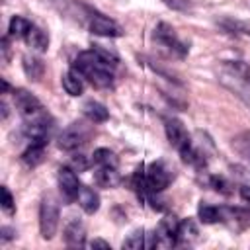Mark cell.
I'll list each match as a JSON object with an SVG mask.
<instances>
[{"mask_svg":"<svg viewBox=\"0 0 250 250\" xmlns=\"http://www.w3.org/2000/svg\"><path fill=\"white\" fill-rule=\"evenodd\" d=\"M72 70H76L84 80H88L96 88L113 86V66L107 64L94 49L78 53V57L72 62Z\"/></svg>","mask_w":250,"mask_h":250,"instance_id":"obj_1","label":"cell"},{"mask_svg":"<svg viewBox=\"0 0 250 250\" xmlns=\"http://www.w3.org/2000/svg\"><path fill=\"white\" fill-rule=\"evenodd\" d=\"M12 96H14V105L20 111V115L23 117V121H31V119H37V117H43L49 113L41 105V102L25 88H16Z\"/></svg>","mask_w":250,"mask_h":250,"instance_id":"obj_2","label":"cell"},{"mask_svg":"<svg viewBox=\"0 0 250 250\" xmlns=\"http://www.w3.org/2000/svg\"><path fill=\"white\" fill-rule=\"evenodd\" d=\"M178 229H180V221L174 215H166L158 227L152 230V240L146 246H176L178 244Z\"/></svg>","mask_w":250,"mask_h":250,"instance_id":"obj_3","label":"cell"},{"mask_svg":"<svg viewBox=\"0 0 250 250\" xmlns=\"http://www.w3.org/2000/svg\"><path fill=\"white\" fill-rule=\"evenodd\" d=\"M154 41L158 45H162L164 49H168L172 55L176 57H186L188 55V45L178 37L176 29L172 25H168L166 21H160L156 27H154Z\"/></svg>","mask_w":250,"mask_h":250,"instance_id":"obj_4","label":"cell"},{"mask_svg":"<svg viewBox=\"0 0 250 250\" xmlns=\"http://www.w3.org/2000/svg\"><path fill=\"white\" fill-rule=\"evenodd\" d=\"M145 176H146V186L152 193H160L162 189H166L174 178L172 174V168L162 162V160H154L148 164V168L145 170Z\"/></svg>","mask_w":250,"mask_h":250,"instance_id":"obj_5","label":"cell"},{"mask_svg":"<svg viewBox=\"0 0 250 250\" xmlns=\"http://www.w3.org/2000/svg\"><path fill=\"white\" fill-rule=\"evenodd\" d=\"M59 227V205L53 197H45L39 207V230L45 240H51Z\"/></svg>","mask_w":250,"mask_h":250,"instance_id":"obj_6","label":"cell"},{"mask_svg":"<svg viewBox=\"0 0 250 250\" xmlns=\"http://www.w3.org/2000/svg\"><path fill=\"white\" fill-rule=\"evenodd\" d=\"M219 223L234 232L250 229V209L246 207H219Z\"/></svg>","mask_w":250,"mask_h":250,"instance_id":"obj_7","label":"cell"},{"mask_svg":"<svg viewBox=\"0 0 250 250\" xmlns=\"http://www.w3.org/2000/svg\"><path fill=\"white\" fill-rule=\"evenodd\" d=\"M88 137H90V129L84 123H72L59 135V148L76 150L78 146L86 145Z\"/></svg>","mask_w":250,"mask_h":250,"instance_id":"obj_8","label":"cell"},{"mask_svg":"<svg viewBox=\"0 0 250 250\" xmlns=\"http://www.w3.org/2000/svg\"><path fill=\"white\" fill-rule=\"evenodd\" d=\"M164 131H166V137H168V143L180 152L182 148H186L189 143H191V137L188 133V129L184 127V123L176 117H166L164 119Z\"/></svg>","mask_w":250,"mask_h":250,"instance_id":"obj_9","label":"cell"},{"mask_svg":"<svg viewBox=\"0 0 250 250\" xmlns=\"http://www.w3.org/2000/svg\"><path fill=\"white\" fill-rule=\"evenodd\" d=\"M88 27L94 35H100V37H121L123 35V29L117 21H113L111 18L104 16V14H98L94 12L90 21H88Z\"/></svg>","mask_w":250,"mask_h":250,"instance_id":"obj_10","label":"cell"},{"mask_svg":"<svg viewBox=\"0 0 250 250\" xmlns=\"http://www.w3.org/2000/svg\"><path fill=\"white\" fill-rule=\"evenodd\" d=\"M74 172L76 170L68 168V166L59 168V176H57L59 178V189L66 201H76L78 191H80V182H78V176Z\"/></svg>","mask_w":250,"mask_h":250,"instance_id":"obj_11","label":"cell"},{"mask_svg":"<svg viewBox=\"0 0 250 250\" xmlns=\"http://www.w3.org/2000/svg\"><path fill=\"white\" fill-rule=\"evenodd\" d=\"M64 242L72 248H80L86 244V227L80 219H70L64 227Z\"/></svg>","mask_w":250,"mask_h":250,"instance_id":"obj_12","label":"cell"},{"mask_svg":"<svg viewBox=\"0 0 250 250\" xmlns=\"http://www.w3.org/2000/svg\"><path fill=\"white\" fill-rule=\"evenodd\" d=\"M23 41L27 43V47H31V51H37V53H45L47 47H49V35L41 27H37L33 23L29 25Z\"/></svg>","mask_w":250,"mask_h":250,"instance_id":"obj_13","label":"cell"},{"mask_svg":"<svg viewBox=\"0 0 250 250\" xmlns=\"http://www.w3.org/2000/svg\"><path fill=\"white\" fill-rule=\"evenodd\" d=\"M76 201L82 207V211L88 213V215H94L100 209V195H98V191H94L88 186H80V191H78Z\"/></svg>","mask_w":250,"mask_h":250,"instance_id":"obj_14","label":"cell"},{"mask_svg":"<svg viewBox=\"0 0 250 250\" xmlns=\"http://www.w3.org/2000/svg\"><path fill=\"white\" fill-rule=\"evenodd\" d=\"M45 146L47 143H29L27 148L21 152V162L27 166V168H35L37 164L43 162V156H45Z\"/></svg>","mask_w":250,"mask_h":250,"instance_id":"obj_15","label":"cell"},{"mask_svg":"<svg viewBox=\"0 0 250 250\" xmlns=\"http://www.w3.org/2000/svg\"><path fill=\"white\" fill-rule=\"evenodd\" d=\"M21 64H23V72H25V76L29 80H33V82L41 80V76L45 72V64H43L41 59H37L33 55H23L21 57Z\"/></svg>","mask_w":250,"mask_h":250,"instance_id":"obj_16","label":"cell"},{"mask_svg":"<svg viewBox=\"0 0 250 250\" xmlns=\"http://www.w3.org/2000/svg\"><path fill=\"white\" fill-rule=\"evenodd\" d=\"M94 182L100 188H117L121 184V176L117 168H98L94 174Z\"/></svg>","mask_w":250,"mask_h":250,"instance_id":"obj_17","label":"cell"},{"mask_svg":"<svg viewBox=\"0 0 250 250\" xmlns=\"http://www.w3.org/2000/svg\"><path fill=\"white\" fill-rule=\"evenodd\" d=\"M61 82H62V88L68 96H80L82 90H84V82H82V76L76 72V70H68L61 76Z\"/></svg>","mask_w":250,"mask_h":250,"instance_id":"obj_18","label":"cell"},{"mask_svg":"<svg viewBox=\"0 0 250 250\" xmlns=\"http://www.w3.org/2000/svg\"><path fill=\"white\" fill-rule=\"evenodd\" d=\"M84 115L92 121V123H104L107 117H109V111H107V107L104 105V104H100V102H86L84 104Z\"/></svg>","mask_w":250,"mask_h":250,"instance_id":"obj_19","label":"cell"},{"mask_svg":"<svg viewBox=\"0 0 250 250\" xmlns=\"http://www.w3.org/2000/svg\"><path fill=\"white\" fill-rule=\"evenodd\" d=\"M197 238H199V230H197L195 223H193L191 219L182 221V223H180V229H178V244H188V246H191Z\"/></svg>","mask_w":250,"mask_h":250,"instance_id":"obj_20","label":"cell"},{"mask_svg":"<svg viewBox=\"0 0 250 250\" xmlns=\"http://www.w3.org/2000/svg\"><path fill=\"white\" fill-rule=\"evenodd\" d=\"M92 162H94L98 168H117L119 158H117L115 152L109 150V148H96L94 154H92Z\"/></svg>","mask_w":250,"mask_h":250,"instance_id":"obj_21","label":"cell"},{"mask_svg":"<svg viewBox=\"0 0 250 250\" xmlns=\"http://www.w3.org/2000/svg\"><path fill=\"white\" fill-rule=\"evenodd\" d=\"M29 25H31V21H27L25 18L14 16L10 20V25H8V37L10 39H23L27 29H29Z\"/></svg>","mask_w":250,"mask_h":250,"instance_id":"obj_22","label":"cell"},{"mask_svg":"<svg viewBox=\"0 0 250 250\" xmlns=\"http://www.w3.org/2000/svg\"><path fill=\"white\" fill-rule=\"evenodd\" d=\"M219 25H221L225 31H229V33L250 37V23H246V21H238V20H230V18H227V20H221Z\"/></svg>","mask_w":250,"mask_h":250,"instance_id":"obj_23","label":"cell"},{"mask_svg":"<svg viewBox=\"0 0 250 250\" xmlns=\"http://www.w3.org/2000/svg\"><path fill=\"white\" fill-rule=\"evenodd\" d=\"M199 221L205 225H215L219 223V207L217 205H209V203H201L197 209Z\"/></svg>","mask_w":250,"mask_h":250,"instance_id":"obj_24","label":"cell"},{"mask_svg":"<svg viewBox=\"0 0 250 250\" xmlns=\"http://www.w3.org/2000/svg\"><path fill=\"white\" fill-rule=\"evenodd\" d=\"M121 246L127 248V250H141V248L145 246V230H143V229L133 230V232L123 240Z\"/></svg>","mask_w":250,"mask_h":250,"instance_id":"obj_25","label":"cell"},{"mask_svg":"<svg viewBox=\"0 0 250 250\" xmlns=\"http://www.w3.org/2000/svg\"><path fill=\"white\" fill-rule=\"evenodd\" d=\"M232 146H234V150L240 156H244V158L250 160V133H242V135L234 137L232 139Z\"/></svg>","mask_w":250,"mask_h":250,"instance_id":"obj_26","label":"cell"},{"mask_svg":"<svg viewBox=\"0 0 250 250\" xmlns=\"http://www.w3.org/2000/svg\"><path fill=\"white\" fill-rule=\"evenodd\" d=\"M209 186H211L215 191L223 193V195H230V193L234 191V189H232V184L227 182L223 176H211V178H209Z\"/></svg>","mask_w":250,"mask_h":250,"instance_id":"obj_27","label":"cell"},{"mask_svg":"<svg viewBox=\"0 0 250 250\" xmlns=\"http://www.w3.org/2000/svg\"><path fill=\"white\" fill-rule=\"evenodd\" d=\"M2 211L6 213V215H14L16 213V201H14V197H12V193H10V189L6 188V186H2Z\"/></svg>","mask_w":250,"mask_h":250,"instance_id":"obj_28","label":"cell"},{"mask_svg":"<svg viewBox=\"0 0 250 250\" xmlns=\"http://www.w3.org/2000/svg\"><path fill=\"white\" fill-rule=\"evenodd\" d=\"M92 49H94V51H96V53H98V55H100V57H102V59H104L107 64H111L113 68L117 66L119 57H117L113 51H109V49H105V47H102V45H92Z\"/></svg>","mask_w":250,"mask_h":250,"instance_id":"obj_29","label":"cell"},{"mask_svg":"<svg viewBox=\"0 0 250 250\" xmlns=\"http://www.w3.org/2000/svg\"><path fill=\"white\" fill-rule=\"evenodd\" d=\"M168 8L176 10V12H188L191 8V2L189 0H162Z\"/></svg>","mask_w":250,"mask_h":250,"instance_id":"obj_30","label":"cell"},{"mask_svg":"<svg viewBox=\"0 0 250 250\" xmlns=\"http://www.w3.org/2000/svg\"><path fill=\"white\" fill-rule=\"evenodd\" d=\"M72 168L78 170V172H84V170L88 168V160H86V156H82V154L72 156Z\"/></svg>","mask_w":250,"mask_h":250,"instance_id":"obj_31","label":"cell"},{"mask_svg":"<svg viewBox=\"0 0 250 250\" xmlns=\"http://www.w3.org/2000/svg\"><path fill=\"white\" fill-rule=\"evenodd\" d=\"M88 246H90V248H105V250L111 248L109 242H105V240H102V238H94V240H90Z\"/></svg>","mask_w":250,"mask_h":250,"instance_id":"obj_32","label":"cell"},{"mask_svg":"<svg viewBox=\"0 0 250 250\" xmlns=\"http://www.w3.org/2000/svg\"><path fill=\"white\" fill-rule=\"evenodd\" d=\"M2 242H8L10 238H14V234H16V230L14 229H10V227H2Z\"/></svg>","mask_w":250,"mask_h":250,"instance_id":"obj_33","label":"cell"},{"mask_svg":"<svg viewBox=\"0 0 250 250\" xmlns=\"http://www.w3.org/2000/svg\"><path fill=\"white\" fill-rule=\"evenodd\" d=\"M240 197H242L246 203H250V186H242V188H240Z\"/></svg>","mask_w":250,"mask_h":250,"instance_id":"obj_34","label":"cell"},{"mask_svg":"<svg viewBox=\"0 0 250 250\" xmlns=\"http://www.w3.org/2000/svg\"><path fill=\"white\" fill-rule=\"evenodd\" d=\"M0 107H2V119H6V117H8V105H6V102H4V100H2Z\"/></svg>","mask_w":250,"mask_h":250,"instance_id":"obj_35","label":"cell"},{"mask_svg":"<svg viewBox=\"0 0 250 250\" xmlns=\"http://www.w3.org/2000/svg\"><path fill=\"white\" fill-rule=\"evenodd\" d=\"M248 84H250V76H248Z\"/></svg>","mask_w":250,"mask_h":250,"instance_id":"obj_36","label":"cell"}]
</instances>
